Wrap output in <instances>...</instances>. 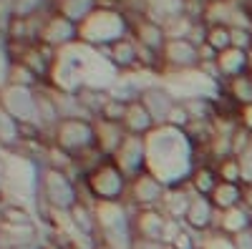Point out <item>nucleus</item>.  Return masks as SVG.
Masks as SVG:
<instances>
[{
    "mask_svg": "<svg viewBox=\"0 0 252 249\" xmlns=\"http://www.w3.org/2000/svg\"><path fill=\"white\" fill-rule=\"evenodd\" d=\"M212 201L217 206H222V209H235V204L240 201V189H237V184H220L217 189H215V196Z\"/></svg>",
    "mask_w": 252,
    "mask_h": 249,
    "instance_id": "1",
    "label": "nucleus"
},
{
    "mask_svg": "<svg viewBox=\"0 0 252 249\" xmlns=\"http://www.w3.org/2000/svg\"><path fill=\"white\" fill-rule=\"evenodd\" d=\"M250 8H252V0H250Z\"/></svg>",
    "mask_w": 252,
    "mask_h": 249,
    "instance_id": "2",
    "label": "nucleus"
}]
</instances>
